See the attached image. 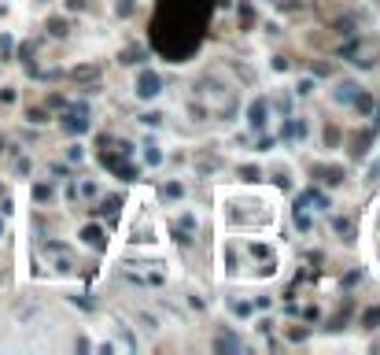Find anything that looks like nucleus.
Listing matches in <instances>:
<instances>
[{
    "label": "nucleus",
    "instance_id": "f257e3e1",
    "mask_svg": "<svg viewBox=\"0 0 380 355\" xmlns=\"http://www.w3.org/2000/svg\"><path fill=\"white\" fill-rule=\"evenodd\" d=\"M155 92H159V78L144 74V78H140V96H155Z\"/></svg>",
    "mask_w": 380,
    "mask_h": 355
}]
</instances>
